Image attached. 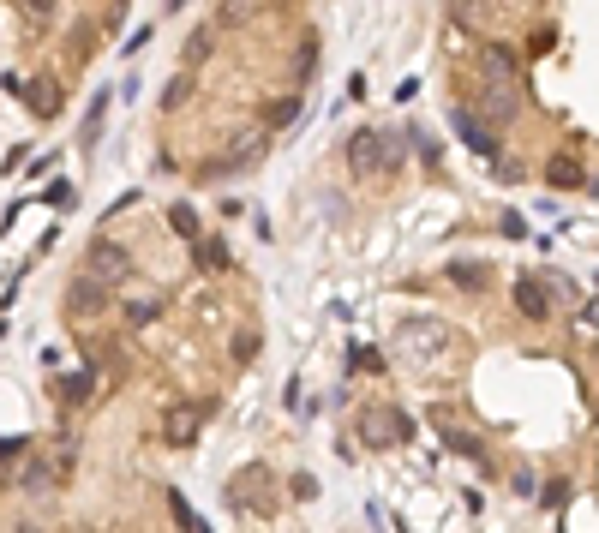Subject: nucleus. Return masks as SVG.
I'll use <instances>...</instances> for the list:
<instances>
[{
	"label": "nucleus",
	"mask_w": 599,
	"mask_h": 533,
	"mask_svg": "<svg viewBox=\"0 0 599 533\" xmlns=\"http://www.w3.org/2000/svg\"><path fill=\"white\" fill-rule=\"evenodd\" d=\"M294 72L306 78V72H318V42H300V54H294Z\"/></svg>",
	"instance_id": "obj_24"
},
{
	"label": "nucleus",
	"mask_w": 599,
	"mask_h": 533,
	"mask_svg": "<svg viewBox=\"0 0 599 533\" xmlns=\"http://www.w3.org/2000/svg\"><path fill=\"white\" fill-rule=\"evenodd\" d=\"M108 282H96V276H78L72 288H66V318H102L108 312Z\"/></svg>",
	"instance_id": "obj_6"
},
{
	"label": "nucleus",
	"mask_w": 599,
	"mask_h": 533,
	"mask_svg": "<svg viewBox=\"0 0 599 533\" xmlns=\"http://www.w3.org/2000/svg\"><path fill=\"white\" fill-rule=\"evenodd\" d=\"M204 54H210V24H204V30H192V42H186V72H192Z\"/></svg>",
	"instance_id": "obj_22"
},
{
	"label": "nucleus",
	"mask_w": 599,
	"mask_h": 533,
	"mask_svg": "<svg viewBox=\"0 0 599 533\" xmlns=\"http://www.w3.org/2000/svg\"><path fill=\"white\" fill-rule=\"evenodd\" d=\"M90 396H96V378H90V372H60V378H54V402L84 408Z\"/></svg>",
	"instance_id": "obj_12"
},
{
	"label": "nucleus",
	"mask_w": 599,
	"mask_h": 533,
	"mask_svg": "<svg viewBox=\"0 0 599 533\" xmlns=\"http://www.w3.org/2000/svg\"><path fill=\"white\" fill-rule=\"evenodd\" d=\"M252 354H258V330H240V336H234V360H240V366H246V360H252Z\"/></svg>",
	"instance_id": "obj_25"
},
{
	"label": "nucleus",
	"mask_w": 599,
	"mask_h": 533,
	"mask_svg": "<svg viewBox=\"0 0 599 533\" xmlns=\"http://www.w3.org/2000/svg\"><path fill=\"white\" fill-rule=\"evenodd\" d=\"M348 168L366 174V180H390L402 168V144L384 138V132H354L348 138Z\"/></svg>",
	"instance_id": "obj_1"
},
{
	"label": "nucleus",
	"mask_w": 599,
	"mask_h": 533,
	"mask_svg": "<svg viewBox=\"0 0 599 533\" xmlns=\"http://www.w3.org/2000/svg\"><path fill=\"white\" fill-rule=\"evenodd\" d=\"M30 108H36L42 120H54V114H60V78H36V84H30Z\"/></svg>",
	"instance_id": "obj_14"
},
{
	"label": "nucleus",
	"mask_w": 599,
	"mask_h": 533,
	"mask_svg": "<svg viewBox=\"0 0 599 533\" xmlns=\"http://www.w3.org/2000/svg\"><path fill=\"white\" fill-rule=\"evenodd\" d=\"M192 252H198V264H204V270H228V246H222V240H204V234H198V246H192Z\"/></svg>",
	"instance_id": "obj_18"
},
{
	"label": "nucleus",
	"mask_w": 599,
	"mask_h": 533,
	"mask_svg": "<svg viewBox=\"0 0 599 533\" xmlns=\"http://www.w3.org/2000/svg\"><path fill=\"white\" fill-rule=\"evenodd\" d=\"M450 120H456V132H462V144H468L474 156H498V138H492V126H486L474 108H450Z\"/></svg>",
	"instance_id": "obj_9"
},
{
	"label": "nucleus",
	"mask_w": 599,
	"mask_h": 533,
	"mask_svg": "<svg viewBox=\"0 0 599 533\" xmlns=\"http://www.w3.org/2000/svg\"><path fill=\"white\" fill-rule=\"evenodd\" d=\"M444 444H450V450H456V456H468V462H480V468H486V450H480V444H474V438H468V432H456V426H450V420H444Z\"/></svg>",
	"instance_id": "obj_16"
},
{
	"label": "nucleus",
	"mask_w": 599,
	"mask_h": 533,
	"mask_svg": "<svg viewBox=\"0 0 599 533\" xmlns=\"http://www.w3.org/2000/svg\"><path fill=\"white\" fill-rule=\"evenodd\" d=\"M480 96H486L480 108H486L492 120H516V114H522V96H516V84H480Z\"/></svg>",
	"instance_id": "obj_11"
},
{
	"label": "nucleus",
	"mask_w": 599,
	"mask_h": 533,
	"mask_svg": "<svg viewBox=\"0 0 599 533\" xmlns=\"http://www.w3.org/2000/svg\"><path fill=\"white\" fill-rule=\"evenodd\" d=\"M18 533H42V528H18Z\"/></svg>",
	"instance_id": "obj_26"
},
{
	"label": "nucleus",
	"mask_w": 599,
	"mask_h": 533,
	"mask_svg": "<svg viewBox=\"0 0 599 533\" xmlns=\"http://www.w3.org/2000/svg\"><path fill=\"white\" fill-rule=\"evenodd\" d=\"M546 180H552L558 192H576V186H588V168H582L576 150H558V156L546 162Z\"/></svg>",
	"instance_id": "obj_10"
},
{
	"label": "nucleus",
	"mask_w": 599,
	"mask_h": 533,
	"mask_svg": "<svg viewBox=\"0 0 599 533\" xmlns=\"http://www.w3.org/2000/svg\"><path fill=\"white\" fill-rule=\"evenodd\" d=\"M84 276H96V282H126V276H132V252H126L120 240H90Z\"/></svg>",
	"instance_id": "obj_3"
},
{
	"label": "nucleus",
	"mask_w": 599,
	"mask_h": 533,
	"mask_svg": "<svg viewBox=\"0 0 599 533\" xmlns=\"http://www.w3.org/2000/svg\"><path fill=\"white\" fill-rule=\"evenodd\" d=\"M162 312V300H126V324H150Z\"/></svg>",
	"instance_id": "obj_23"
},
{
	"label": "nucleus",
	"mask_w": 599,
	"mask_h": 533,
	"mask_svg": "<svg viewBox=\"0 0 599 533\" xmlns=\"http://www.w3.org/2000/svg\"><path fill=\"white\" fill-rule=\"evenodd\" d=\"M360 432H366V444L384 450V444H396V438L414 432V426H408V414H396V408H366V414H360Z\"/></svg>",
	"instance_id": "obj_8"
},
{
	"label": "nucleus",
	"mask_w": 599,
	"mask_h": 533,
	"mask_svg": "<svg viewBox=\"0 0 599 533\" xmlns=\"http://www.w3.org/2000/svg\"><path fill=\"white\" fill-rule=\"evenodd\" d=\"M516 66H522V54L510 42H480V78L486 84H516Z\"/></svg>",
	"instance_id": "obj_7"
},
{
	"label": "nucleus",
	"mask_w": 599,
	"mask_h": 533,
	"mask_svg": "<svg viewBox=\"0 0 599 533\" xmlns=\"http://www.w3.org/2000/svg\"><path fill=\"white\" fill-rule=\"evenodd\" d=\"M444 348H450V330H444L438 318H420V324L402 330V354H408V360H438Z\"/></svg>",
	"instance_id": "obj_4"
},
{
	"label": "nucleus",
	"mask_w": 599,
	"mask_h": 533,
	"mask_svg": "<svg viewBox=\"0 0 599 533\" xmlns=\"http://www.w3.org/2000/svg\"><path fill=\"white\" fill-rule=\"evenodd\" d=\"M204 420H210V402H174V408L162 414V438H168V444H192V438L204 432Z\"/></svg>",
	"instance_id": "obj_5"
},
{
	"label": "nucleus",
	"mask_w": 599,
	"mask_h": 533,
	"mask_svg": "<svg viewBox=\"0 0 599 533\" xmlns=\"http://www.w3.org/2000/svg\"><path fill=\"white\" fill-rule=\"evenodd\" d=\"M168 222H174V234H180V240H192V246H198V210H192V204H174V210H168Z\"/></svg>",
	"instance_id": "obj_17"
},
{
	"label": "nucleus",
	"mask_w": 599,
	"mask_h": 533,
	"mask_svg": "<svg viewBox=\"0 0 599 533\" xmlns=\"http://www.w3.org/2000/svg\"><path fill=\"white\" fill-rule=\"evenodd\" d=\"M294 114H300V96H282V102H270V114H264V132H270V126H288Z\"/></svg>",
	"instance_id": "obj_19"
},
{
	"label": "nucleus",
	"mask_w": 599,
	"mask_h": 533,
	"mask_svg": "<svg viewBox=\"0 0 599 533\" xmlns=\"http://www.w3.org/2000/svg\"><path fill=\"white\" fill-rule=\"evenodd\" d=\"M186 96H192V72H186V66H180V72H174V78H168V96H162V102H168V108H180V102H186Z\"/></svg>",
	"instance_id": "obj_20"
},
{
	"label": "nucleus",
	"mask_w": 599,
	"mask_h": 533,
	"mask_svg": "<svg viewBox=\"0 0 599 533\" xmlns=\"http://www.w3.org/2000/svg\"><path fill=\"white\" fill-rule=\"evenodd\" d=\"M102 114H108V90L90 102V114H84V144H96V132H102Z\"/></svg>",
	"instance_id": "obj_21"
},
{
	"label": "nucleus",
	"mask_w": 599,
	"mask_h": 533,
	"mask_svg": "<svg viewBox=\"0 0 599 533\" xmlns=\"http://www.w3.org/2000/svg\"><path fill=\"white\" fill-rule=\"evenodd\" d=\"M264 150H270V132H264V126H252V132H240V138H228V150H222V156H210V162H204V174H240V168H252Z\"/></svg>",
	"instance_id": "obj_2"
},
{
	"label": "nucleus",
	"mask_w": 599,
	"mask_h": 533,
	"mask_svg": "<svg viewBox=\"0 0 599 533\" xmlns=\"http://www.w3.org/2000/svg\"><path fill=\"white\" fill-rule=\"evenodd\" d=\"M516 312H522V318H534V324H546V318H552L546 288H540V282H516Z\"/></svg>",
	"instance_id": "obj_13"
},
{
	"label": "nucleus",
	"mask_w": 599,
	"mask_h": 533,
	"mask_svg": "<svg viewBox=\"0 0 599 533\" xmlns=\"http://www.w3.org/2000/svg\"><path fill=\"white\" fill-rule=\"evenodd\" d=\"M450 282L480 288V282H492V264H480V258H456V264H450Z\"/></svg>",
	"instance_id": "obj_15"
}]
</instances>
